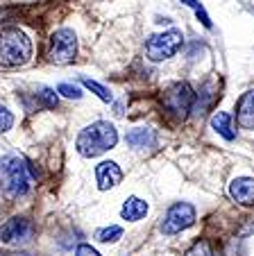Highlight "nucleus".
I'll use <instances>...</instances> for the list:
<instances>
[{
  "instance_id": "obj_13",
  "label": "nucleus",
  "mask_w": 254,
  "mask_h": 256,
  "mask_svg": "<svg viewBox=\"0 0 254 256\" xmlns=\"http://www.w3.org/2000/svg\"><path fill=\"white\" fill-rule=\"evenodd\" d=\"M125 143L130 148H148L154 143V132L148 127H134L125 134Z\"/></svg>"
},
{
  "instance_id": "obj_17",
  "label": "nucleus",
  "mask_w": 254,
  "mask_h": 256,
  "mask_svg": "<svg viewBox=\"0 0 254 256\" xmlns=\"http://www.w3.org/2000/svg\"><path fill=\"white\" fill-rule=\"evenodd\" d=\"M82 84H84V86H87L89 91H93V93H96V96L100 98V100H105V102H109V100H111V93L107 91V88L102 86V84L93 82V80H89V78H82Z\"/></svg>"
},
{
  "instance_id": "obj_6",
  "label": "nucleus",
  "mask_w": 254,
  "mask_h": 256,
  "mask_svg": "<svg viewBox=\"0 0 254 256\" xmlns=\"http://www.w3.org/2000/svg\"><path fill=\"white\" fill-rule=\"evenodd\" d=\"M77 54V39H75V32L73 30H57V32L50 36V50H48V57L53 64H71Z\"/></svg>"
},
{
  "instance_id": "obj_1",
  "label": "nucleus",
  "mask_w": 254,
  "mask_h": 256,
  "mask_svg": "<svg viewBox=\"0 0 254 256\" xmlns=\"http://www.w3.org/2000/svg\"><path fill=\"white\" fill-rule=\"evenodd\" d=\"M116 143H118V132H116V127L107 120H98V122H93V125L84 127V130L77 134L75 148L82 156H98V154H102V152L116 148Z\"/></svg>"
},
{
  "instance_id": "obj_5",
  "label": "nucleus",
  "mask_w": 254,
  "mask_h": 256,
  "mask_svg": "<svg viewBox=\"0 0 254 256\" xmlns=\"http://www.w3.org/2000/svg\"><path fill=\"white\" fill-rule=\"evenodd\" d=\"M184 44V36L179 30H168L163 34H154L145 41V54L150 62H166L175 57Z\"/></svg>"
},
{
  "instance_id": "obj_19",
  "label": "nucleus",
  "mask_w": 254,
  "mask_h": 256,
  "mask_svg": "<svg viewBox=\"0 0 254 256\" xmlns=\"http://www.w3.org/2000/svg\"><path fill=\"white\" fill-rule=\"evenodd\" d=\"M39 100H41V104H44L46 109H55V106H57V93H55L53 88H41V91H39Z\"/></svg>"
},
{
  "instance_id": "obj_7",
  "label": "nucleus",
  "mask_w": 254,
  "mask_h": 256,
  "mask_svg": "<svg viewBox=\"0 0 254 256\" xmlns=\"http://www.w3.org/2000/svg\"><path fill=\"white\" fill-rule=\"evenodd\" d=\"M195 224V208L188 202H177L168 208V213L163 216L161 222V232L166 236H175V234L184 232V229Z\"/></svg>"
},
{
  "instance_id": "obj_2",
  "label": "nucleus",
  "mask_w": 254,
  "mask_h": 256,
  "mask_svg": "<svg viewBox=\"0 0 254 256\" xmlns=\"http://www.w3.org/2000/svg\"><path fill=\"white\" fill-rule=\"evenodd\" d=\"M32 57V41L28 34L19 28H3L0 30V66L16 68L23 66Z\"/></svg>"
},
{
  "instance_id": "obj_10",
  "label": "nucleus",
  "mask_w": 254,
  "mask_h": 256,
  "mask_svg": "<svg viewBox=\"0 0 254 256\" xmlns=\"http://www.w3.org/2000/svg\"><path fill=\"white\" fill-rule=\"evenodd\" d=\"M229 195L236 204L243 206H254V179L252 177H238L229 184Z\"/></svg>"
},
{
  "instance_id": "obj_21",
  "label": "nucleus",
  "mask_w": 254,
  "mask_h": 256,
  "mask_svg": "<svg viewBox=\"0 0 254 256\" xmlns=\"http://www.w3.org/2000/svg\"><path fill=\"white\" fill-rule=\"evenodd\" d=\"M57 93H62L64 98H73V100H80V98H82V91H80V88L73 86V84H66V82L59 84V86H57Z\"/></svg>"
},
{
  "instance_id": "obj_22",
  "label": "nucleus",
  "mask_w": 254,
  "mask_h": 256,
  "mask_svg": "<svg viewBox=\"0 0 254 256\" xmlns=\"http://www.w3.org/2000/svg\"><path fill=\"white\" fill-rule=\"evenodd\" d=\"M75 256H102V254H100V252L96 250V247L87 245V242H82V245H77V250H75Z\"/></svg>"
},
{
  "instance_id": "obj_20",
  "label": "nucleus",
  "mask_w": 254,
  "mask_h": 256,
  "mask_svg": "<svg viewBox=\"0 0 254 256\" xmlns=\"http://www.w3.org/2000/svg\"><path fill=\"white\" fill-rule=\"evenodd\" d=\"M12 125H14V116H12V112L7 109V106L0 104V134L10 132Z\"/></svg>"
},
{
  "instance_id": "obj_8",
  "label": "nucleus",
  "mask_w": 254,
  "mask_h": 256,
  "mask_svg": "<svg viewBox=\"0 0 254 256\" xmlns=\"http://www.w3.org/2000/svg\"><path fill=\"white\" fill-rule=\"evenodd\" d=\"M32 234H34V224L28 218H12V220L0 224V242L10 247L30 242Z\"/></svg>"
},
{
  "instance_id": "obj_3",
  "label": "nucleus",
  "mask_w": 254,
  "mask_h": 256,
  "mask_svg": "<svg viewBox=\"0 0 254 256\" xmlns=\"http://www.w3.org/2000/svg\"><path fill=\"white\" fill-rule=\"evenodd\" d=\"M0 190L7 198H21L30 190V168L19 156L0 161Z\"/></svg>"
},
{
  "instance_id": "obj_12",
  "label": "nucleus",
  "mask_w": 254,
  "mask_h": 256,
  "mask_svg": "<svg viewBox=\"0 0 254 256\" xmlns=\"http://www.w3.org/2000/svg\"><path fill=\"white\" fill-rule=\"evenodd\" d=\"M120 216H123V220L139 222V220H143V218L148 216V202L141 200V198H136V195H132V198L125 200L123 208H120Z\"/></svg>"
},
{
  "instance_id": "obj_9",
  "label": "nucleus",
  "mask_w": 254,
  "mask_h": 256,
  "mask_svg": "<svg viewBox=\"0 0 254 256\" xmlns=\"http://www.w3.org/2000/svg\"><path fill=\"white\" fill-rule=\"evenodd\" d=\"M96 179L100 190L114 188V186H118L123 182V170L118 168L116 161H102V164L96 166Z\"/></svg>"
},
{
  "instance_id": "obj_16",
  "label": "nucleus",
  "mask_w": 254,
  "mask_h": 256,
  "mask_svg": "<svg viewBox=\"0 0 254 256\" xmlns=\"http://www.w3.org/2000/svg\"><path fill=\"white\" fill-rule=\"evenodd\" d=\"M184 5L186 7H191L193 12H195V16H197V20H200L202 25H204V28H211V18H209V14H206L204 12V7L200 5V2H197V0H182Z\"/></svg>"
},
{
  "instance_id": "obj_4",
  "label": "nucleus",
  "mask_w": 254,
  "mask_h": 256,
  "mask_svg": "<svg viewBox=\"0 0 254 256\" xmlns=\"http://www.w3.org/2000/svg\"><path fill=\"white\" fill-rule=\"evenodd\" d=\"M193 104H195V93H193V88L188 86L186 82L173 84V86L166 88L161 96L163 112L170 118H175V120H184V118L188 116V112L193 109Z\"/></svg>"
},
{
  "instance_id": "obj_15",
  "label": "nucleus",
  "mask_w": 254,
  "mask_h": 256,
  "mask_svg": "<svg viewBox=\"0 0 254 256\" xmlns=\"http://www.w3.org/2000/svg\"><path fill=\"white\" fill-rule=\"evenodd\" d=\"M120 236H123V229L120 227H105V229H98L96 232V238L100 242H116Z\"/></svg>"
},
{
  "instance_id": "obj_18",
  "label": "nucleus",
  "mask_w": 254,
  "mask_h": 256,
  "mask_svg": "<svg viewBox=\"0 0 254 256\" xmlns=\"http://www.w3.org/2000/svg\"><path fill=\"white\" fill-rule=\"evenodd\" d=\"M184 256H213V250H211L209 240H197Z\"/></svg>"
},
{
  "instance_id": "obj_11",
  "label": "nucleus",
  "mask_w": 254,
  "mask_h": 256,
  "mask_svg": "<svg viewBox=\"0 0 254 256\" xmlns=\"http://www.w3.org/2000/svg\"><path fill=\"white\" fill-rule=\"evenodd\" d=\"M236 122L243 130H254V88L243 93V98L236 104Z\"/></svg>"
},
{
  "instance_id": "obj_14",
  "label": "nucleus",
  "mask_w": 254,
  "mask_h": 256,
  "mask_svg": "<svg viewBox=\"0 0 254 256\" xmlns=\"http://www.w3.org/2000/svg\"><path fill=\"white\" fill-rule=\"evenodd\" d=\"M211 127L218 132V134L222 136V138H227V140H234V130H231V116L229 114H225V112H218L216 116L211 118Z\"/></svg>"
}]
</instances>
